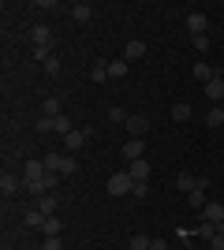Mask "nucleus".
I'll return each mask as SVG.
<instances>
[{
	"label": "nucleus",
	"instance_id": "1",
	"mask_svg": "<svg viewBox=\"0 0 224 250\" xmlns=\"http://www.w3.org/2000/svg\"><path fill=\"white\" fill-rule=\"evenodd\" d=\"M131 190H135V179H131L127 168L116 172V176H108V194H112V198H123V194H131Z\"/></svg>",
	"mask_w": 224,
	"mask_h": 250
},
{
	"label": "nucleus",
	"instance_id": "2",
	"mask_svg": "<svg viewBox=\"0 0 224 250\" xmlns=\"http://www.w3.org/2000/svg\"><path fill=\"white\" fill-rule=\"evenodd\" d=\"M142 153H146V142H142V138H127V142H123V161H142Z\"/></svg>",
	"mask_w": 224,
	"mask_h": 250
},
{
	"label": "nucleus",
	"instance_id": "3",
	"mask_svg": "<svg viewBox=\"0 0 224 250\" xmlns=\"http://www.w3.org/2000/svg\"><path fill=\"white\" fill-rule=\"evenodd\" d=\"M149 120L146 116H127V138H146Z\"/></svg>",
	"mask_w": 224,
	"mask_h": 250
},
{
	"label": "nucleus",
	"instance_id": "4",
	"mask_svg": "<svg viewBox=\"0 0 224 250\" xmlns=\"http://www.w3.org/2000/svg\"><path fill=\"white\" fill-rule=\"evenodd\" d=\"M202 220H205V224H217V228H221V220H224V206H221V202H205Z\"/></svg>",
	"mask_w": 224,
	"mask_h": 250
},
{
	"label": "nucleus",
	"instance_id": "5",
	"mask_svg": "<svg viewBox=\"0 0 224 250\" xmlns=\"http://www.w3.org/2000/svg\"><path fill=\"white\" fill-rule=\"evenodd\" d=\"M191 75H194V79H198V83L205 86V83H213V79H217V67H213V63H205V60H198Z\"/></svg>",
	"mask_w": 224,
	"mask_h": 250
},
{
	"label": "nucleus",
	"instance_id": "6",
	"mask_svg": "<svg viewBox=\"0 0 224 250\" xmlns=\"http://www.w3.org/2000/svg\"><path fill=\"white\" fill-rule=\"evenodd\" d=\"M45 176V161H26L22 165V183H34V179Z\"/></svg>",
	"mask_w": 224,
	"mask_h": 250
},
{
	"label": "nucleus",
	"instance_id": "7",
	"mask_svg": "<svg viewBox=\"0 0 224 250\" xmlns=\"http://www.w3.org/2000/svg\"><path fill=\"white\" fill-rule=\"evenodd\" d=\"M205 26H209V19H205V15H198V11H191V15H187V30H191V38L205 34Z\"/></svg>",
	"mask_w": 224,
	"mask_h": 250
},
{
	"label": "nucleus",
	"instance_id": "8",
	"mask_svg": "<svg viewBox=\"0 0 224 250\" xmlns=\"http://www.w3.org/2000/svg\"><path fill=\"white\" fill-rule=\"evenodd\" d=\"M127 172H131V179H135V183H146V179H149V161H131Z\"/></svg>",
	"mask_w": 224,
	"mask_h": 250
},
{
	"label": "nucleus",
	"instance_id": "9",
	"mask_svg": "<svg viewBox=\"0 0 224 250\" xmlns=\"http://www.w3.org/2000/svg\"><path fill=\"white\" fill-rule=\"evenodd\" d=\"M0 190H4V198H11V194H19V190H22V179H15V176L4 172V176H0Z\"/></svg>",
	"mask_w": 224,
	"mask_h": 250
},
{
	"label": "nucleus",
	"instance_id": "10",
	"mask_svg": "<svg viewBox=\"0 0 224 250\" xmlns=\"http://www.w3.org/2000/svg\"><path fill=\"white\" fill-rule=\"evenodd\" d=\"M71 19L75 22H90L94 19V4H86V0L82 4H71Z\"/></svg>",
	"mask_w": 224,
	"mask_h": 250
},
{
	"label": "nucleus",
	"instance_id": "11",
	"mask_svg": "<svg viewBox=\"0 0 224 250\" xmlns=\"http://www.w3.org/2000/svg\"><path fill=\"white\" fill-rule=\"evenodd\" d=\"M205 97L209 101H224V75H217L213 83H205Z\"/></svg>",
	"mask_w": 224,
	"mask_h": 250
},
{
	"label": "nucleus",
	"instance_id": "12",
	"mask_svg": "<svg viewBox=\"0 0 224 250\" xmlns=\"http://www.w3.org/2000/svg\"><path fill=\"white\" fill-rule=\"evenodd\" d=\"M34 45H45V49H53V30L38 22V26H34Z\"/></svg>",
	"mask_w": 224,
	"mask_h": 250
},
{
	"label": "nucleus",
	"instance_id": "13",
	"mask_svg": "<svg viewBox=\"0 0 224 250\" xmlns=\"http://www.w3.org/2000/svg\"><path fill=\"white\" fill-rule=\"evenodd\" d=\"M41 112L49 116V120H56V116H64V104H60V97H49V101H41Z\"/></svg>",
	"mask_w": 224,
	"mask_h": 250
},
{
	"label": "nucleus",
	"instance_id": "14",
	"mask_svg": "<svg viewBox=\"0 0 224 250\" xmlns=\"http://www.w3.org/2000/svg\"><path fill=\"white\" fill-rule=\"evenodd\" d=\"M146 56V42H127V49H123V60H142Z\"/></svg>",
	"mask_w": 224,
	"mask_h": 250
},
{
	"label": "nucleus",
	"instance_id": "15",
	"mask_svg": "<svg viewBox=\"0 0 224 250\" xmlns=\"http://www.w3.org/2000/svg\"><path fill=\"white\" fill-rule=\"evenodd\" d=\"M191 112H194L191 101H176V104H172V120H180V124H183V120H191Z\"/></svg>",
	"mask_w": 224,
	"mask_h": 250
},
{
	"label": "nucleus",
	"instance_id": "16",
	"mask_svg": "<svg viewBox=\"0 0 224 250\" xmlns=\"http://www.w3.org/2000/svg\"><path fill=\"white\" fill-rule=\"evenodd\" d=\"M38 213L53 217V213H56V194H41V198H38Z\"/></svg>",
	"mask_w": 224,
	"mask_h": 250
},
{
	"label": "nucleus",
	"instance_id": "17",
	"mask_svg": "<svg viewBox=\"0 0 224 250\" xmlns=\"http://www.w3.org/2000/svg\"><path fill=\"white\" fill-rule=\"evenodd\" d=\"M176 183H180V190H187V194H191V190H198V176H191V172H180V179H176Z\"/></svg>",
	"mask_w": 224,
	"mask_h": 250
},
{
	"label": "nucleus",
	"instance_id": "18",
	"mask_svg": "<svg viewBox=\"0 0 224 250\" xmlns=\"http://www.w3.org/2000/svg\"><path fill=\"white\" fill-rule=\"evenodd\" d=\"M123 75H127V60L120 56V60H112V63H108V79H123Z\"/></svg>",
	"mask_w": 224,
	"mask_h": 250
},
{
	"label": "nucleus",
	"instance_id": "19",
	"mask_svg": "<svg viewBox=\"0 0 224 250\" xmlns=\"http://www.w3.org/2000/svg\"><path fill=\"white\" fill-rule=\"evenodd\" d=\"M45 172H60V165H64V153H45Z\"/></svg>",
	"mask_w": 224,
	"mask_h": 250
},
{
	"label": "nucleus",
	"instance_id": "20",
	"mask_svg": "<svg viewBox=\"0 0 224 250\" xmlns=\"http://www.w3.org/2000/svg\"><path fill=\"white\" fill-rule=\"evenodd\" d=\"M105 79H108V63H105V60H97V63H94V71H90V83H105Z\"/></svg>",
	"mask_w": 224,
	"mask_h": 250
},
{
	"label": "nucleus",
	"instance_id": "21",
	"mask_svg": "<svg viewBox=\"0 0 224 250\" xmlns=\"http://www.w3.org/2000/svg\"><path fill=\"white\" fill-rule=\"evenodd\" d=\"M205 124H209V127H224V112H221V104H213V108L205 112Z\"/></svg>",
	"mask_w": 224,
	"mask_h": 250
},
{
	"label": "nucleus",
	"instance_id": "22",
	"mask_svg": "<svg viewBox=\"0 0 224 250\" xmlns=\"http://www.w3.org/2000/svg\"><path fill=\"white\" fill-rule=\"evenodd\" d=\"M75 172H79V161H75V157L71 153H64V165H60V176H75Z\"/></svg>",
	"mask_w": 224,
	"mask_h": 250
},
{
	"label": "nucleus",
	"instance_id": "23",
	"mask_svg": "<svg viewBox=\"0 0 224 250\" xmlns=\"http://www.w3.org/2000/svg\"><path fill=\"white\" fill-rule=\"evenodd\" d=\"M22 224H26V228H41V224H45V213H38V209H30V213L22 217Z\"/></svg>",
	"mask_w": 224,
	"mask_h": 250
},
{
	"label": "nucleus",
	"instance_id": "24",
	"mask_svg": "<svg viewBox=\"0 0 224 250\" xmlns=\"http://www.w3.org/2000/svg\"><path fill=\"white\" fill-rule=\"evenodd\" d=\"M41 231H45V235H60V231H64V224H60V220H56V217H45Z\"/></svg>",
	"mask_w": 224,
	"mask_h": 250
},
{
	"label": "nucleus",
	"instance_id": "25",
	"mask_svg": "<svg viewBox=\"0 0 224 250\" xmlns=\"http://www.w3.org/2000/svg\"><path fill=\"white\" fill-rule=\"evenodd\" d=\"M187 202H191V206L202 213V209H205V190H191V194H187Z\"/></svg>",
	"mask_w": 224,
	"mask_h": 250
},
{
	"label": "nucleus",
	"instance_id": "26",
	"mask_svg": "<svg viewBox=\"0 0 224 250\" xmlns=\"http://www.w3.org/2000/svg\"><path fill=\"white\" fill-rule=\"evenodd\" d=\"M191 45L198 52H209V45H213V42H209V34H198V38H191Z\"/></svg>",
	"mask_w": 224,
	"mask_h": 250
},
{
	"label": "nucleus",
	"instance_id": "27",
	"mask_svg": "<svg viewBox=\"0 0 224 250\" xmlns=\"http://www.w3.org/2000/svg\"><path fill=\"white\" fill-rule=\"evenodd\" d=\"M108 120H112V124H127V112H123L120 104H112V108H108Z\"/></svg>",
	"mask_w": 224,
	"mask_h": 250
},
{
	"label": "nucleus",
	"instance_id": "28",
	"mask_svg": "<svg viewBox=\"0 0 224 250\" xmlns=\"http://www.w3.org/2000/svg\"><path fill=\"white\" fill-rule=\"evenodd\" d=\"M149 247H153L149 235H135V239H131V250H149Z\"/></svg>",
	"mask_w": 224,
	"mask_h": 250
},
{
	"label": "nucleus",
	"instance_id": "29",
	"mask_svg": "<svg viewBox=\"0 0 224 250\" xmlns=\"http://www.w3.org/2000/svg\"><path fill=\"white\" fill-rule=\"evenodd\" d=\"M41 250H64V243H60V235H45Z\"/></svg>",
	"mask_w": 224,
	"mask_h": 250
},
{
	"label": "nucleus",
	"instance_id": "30",
	"mask_svg": "<svg viewBox=\"0 0 224 250\" xmlns=\"http://www.w3.org/2000/svg\"><path fill=\"white\" fill-rule=\"evenodd\" d=\"M41 67H45V75H60V60H56V56H49Z\"/></svg>",
	"mask_w": 224,
	"mask_h": 250
},
{
	"label": "nucleus",
	"instance_id": "31",
	"mask_svg": "<svg viewBox=\"0 0 224 250\" xmlns=\"http://www.w3.org/2000/svg\"><path fill=\"white\" fill-rule=\"evenodd\" d=\"M38 131H41V135H45V131H56V120H49V116H41V120H38Z\"/></svg>",
	"mask_w": 224,
	"mask_h": 250
},
{
	"label": "nucleus",
	"instance_id": "32",
	"mask_svg": "<svg viewBox=\"0 0 224 250\" xmlns=\"http://www.w3.org/2000/svg\"><path fill=\"white\" fill-rule=\"evenodd\" d=\"M34 56H38V60H49V56H53V49H45V45H34Z\"/></svg>",
	"mask_w": 224,
	"mask_h": 250
},
{
	"label": "nucleus",
	"instance_id": "33",
	"mask_svg": "<svg viewBox=\"0 0 224 250\" xmlns=\"http://www.w3.org/2000/svg\"><path fill=\"white\" fill-rule=\"evenodd\" d=\"M198 235H202V239H213V235H217V224H202V228H198Z\"/></svg>",
	"mask_w": 224,
	"mask_h": 250
},
{
	"label": "nucleus",
	"instance_id": "34",
	"mask_svg": "<svg viewBox=\"0 0 224 250\" xmlns=\"http://www.w3.org/2000/svg\"><path fill=\"white\" fill-rule=\"evenodd\" d=\"M131 194H135V198H146V194H149V183H135V190H131Z\"/></svg>",
	"mask_w": 224,
	"mask_h": 250
},
{
	"label": "nucleus",
	"instance_id": "35",
	"mask_svg": "<svg viewBox=\"0 0 224 250\" xmlns=\"http://www.w3.org/2000/svg\"><path fill=\"white\" fill-rule=\"evenodd\" d=\"M209 243H213V250H224V235H221V231H217V235H213Z\"/></svg>",
	"mask_w": 224,
	"mask_h": 250
},
{
	"label": "nucleus",
	"instance_id": "36",
	"mask_svg": "<svg viewBox=\"0 0 224 250\" xmlns=\"http://www.w3.org/2000/svg\"><path fill=\"white\" fill-rule=\"evenodd\" d=\"M217 231H221V235H224V220H221V228H217Z\"/></svg>",
	"mask_w": 224,
	"mask_h": 250
},
{
	"label": "nucleus",
	"instance_id": "37",
	"mask_svg": "<svg viewBox=\"0 0 224 250\" xmlns=\"http://www.w3.org/2000/svg\"><path fill=\"white\" fill-rule=\"evenodd\" d=\"M221 112H224V101H221Z\"/></svg>",
	"mask_w": 224,
	"mask_h": 250
}]
</instances>
